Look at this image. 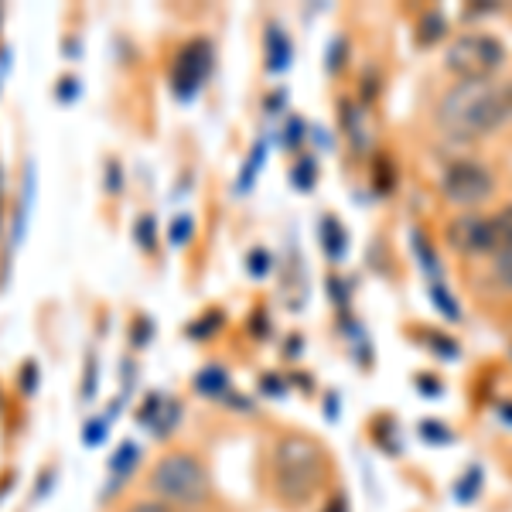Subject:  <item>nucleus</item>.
<instances>
[{
  "label": "nucleus",
  "mask_w": 512,
  "mask_h": 512,
  "mask_svg": "<svg viewBox=\"0 0 512 512\" xmlns=\"http://www.w3.org/2000/svg\"><path fill=\"white\" fill-rule=\"evenodd\" d=\"M441 192L451 205L461 209H475L495 192V178L485 164L478 161H454L441 178Z\"/></svg>",
  "instance_id": "nucleus-5"
},
{
  "label": "nucleus",
  "mask_w": 512,
  "mask_h": 512,
  "mask_svg": "<svg viewBox=\"0 0 512 512\" xmlns=\"http://www.w3.org/2000/svg\"><path fill=\"white\" fill-rule=\"evenodd\" d=\"M444 35H448V21H444V14L427 11L417 24V41L420 45H434V41H441Z\"/></svg>",
  "instance_id": "nucleus-8"
},
{
  "label": "nucleus",
  "mask_w": 512,
  "mask_h": 512,
  "mask_svg": "<svg viewBox=\"0 0 512 512\" xmlns=\"http://www.w3.org/2000/svg\"><path fill=\"white\" fill-rule=\"evenodd\" d=\"M492 219V256H512V205H502Z\"/></svg>",
  "instance_id": "nucleus-7"
},
{
  "label": "nucleus",
  "mask_w": 512,
  "mask_h": 512,
  "mask_svg": "<svg viewBox=\"0 0 512 512\" xmlns=\"http://www.w3.org/2000/svg\"><path fill=\"white\" fill-rule=\"evenodd\" d=\"M448 246L461 256H492V219L475 216V212L451 219Z\"/></svg>",
  "instance_id": "nucleus-6"
},
{
  "label": "nucleus",
  "mask_w": 512,
  "mask_h": 512,
  "mask_svg": "<svg viewBox=\"0 0 512 512\" xmlns=\"http://www.w3.org/2000/svg\"><path fill=\"white\" fill-rule=\"evenodd\" d=\"M287 59H291V45H287L284 31L270 28V69H284Z\"/></svg>",
  "instance_id": "nucleus-11"
},
{
  "label": "nucleus",
  "mask_w": 512,
  "mask_h": 512,
  "mask_svg": "<svg viewBox=\"0 0 512 512\" xmlns=\"http://www.w3.org/2000/svg\"><path fill=\"white\" fill-rule=\"evenodd\" d=\"M427 345H431L434 352H441L448 362L458 359V342H451V338H444V335H431V338H427Z\"/></svg>",
  "instance_id": "nucleus-14"
},
{
  "label": "nucleus",
  "mask_w": 512,
  "mask_h": 512,
  "mask_svg": "<svg viewBox=\"0 0 512 512\" xmlns=\"http://www.w3.org/2000/svg\"><path fill=\"white\" fill-rule=\"evenodd\" d=\"M495 284L512 291V256H499V260H495Z\"/></svg>",
  "instance_id": "nucleus-15"
},
{
  "label": "nucleus",
  "mask_w": 512,
  "mask_h": 512,
  "mask_svg": "<svg viewBox=\"0 0 512 512\" xmlns=\"http://www.w3.org/2000/svg\"><path fill=\"white\" fill-rule=\"evenodd\" d=\"M325 451L311 437L287 434L274 451V485L287 506H304L325 482Z\"/></svg>",
  "instance_id": "nucleus-2"
},
{
  "label": "nucleus",
  "mask_w": 512,
  "mask_h": 512,
  "mask_svg": "<svg viewBox=\"0 0 512 512\" xmlns=\"http://www.w3.org/2000/svg\"><path fill=\"white\" fill-rule=\"evenodd\" d=\"M420 431H424V437H431V444H451V431L444 424H434V420H427Z\"/></svg>",
  "instance_id": "nucleus-16"
},
{
  "label": "nucleus",
  "mask_w": 512,
  "mask_h": 512,
  "mask_svg": "<svg viewBox=\"0 0 512 512\" xmlns=\"http://www.w3.org/2000/svg\"><path fill=\"white\" fill-rule=\"evenodd\" d=\"M420 383H424V393H427V396H441V379L420 376Z\"/></svg>",
  "instance_id": "nucleus-19"
},
{
  "label": "nucleus",
  "mask_w": 512,
  "mask_h": 512,
  "mask_svg": "<svg viewBox=\"0 0 512 512\" xmlns=\"http://www.w3.org/2000/svg\"><path fill=\"white\" fill-rule=\"evenodd\" d=\"M127 512H175L168 506V502H137V506H130Z\"/></svg>",
  "instance_id": "nucleus-17"
},
{
  "label": "nucleus",
  "mask_w": 512,
  "mask_h": 512,
  "mask_svg": "<svg viewBox=\"0 0 512 512\" xmlns=\"http://www.w3.org/2000/svg\"><path fill=\"white\" fill-rule=\"evenodd\" d=\"M414 246H417V260L424 263V270H427V280H444L441 277V263H437V253L431 250V243H427V236L424 233H414Z\"/></svg>",
  "instance_id": "nucleus-10"
},
{
  "label": "nucleus",
  "mask_w": 512,
  "mask_h": 512,
  "mask_svg": "<svg viewBox=\"0 0 512 512\" xmlns=\"http://www.w3.org/2000/svg\"><path fill=\"white\" fill-rule=\"evenodd\" d=\"M502 420H506V424H512V403H506V407H502Z\"/></svg>",
  "instance_id": "nucleus-21"
},
{
  "label": "nucleus",
  "mask_w": 512,
  "mask_h": 512,
  "mask_svg": "<svg viewBox=\"0 0 512 512\" xmlns=\"http://www.w3.org/2000/svg\"><path fill=\"white\" fill-rule=\"evenodd\" d=\"M499 11V4H489V0H475V7H468V18H475V14H495Z\"/></svg>",
  "instance_id": "nucleus-18"
},
{
  "label": "nucleus",
  "mask_w": 512,
  "mask_h": 512,
  "mask_svg": "<svg viewBox=\"0 0 512 512\" xmlns=\"http://www.w3.org/2000/svg\"><path fill=\"white\" fill-rule=\"evenodd\" d=\"M431 297H434V308L441 311L448 321H461V308H458V301H454V294L448 291V284L444 280H434L431 284Z\"/></svg>",
  "instance_id": "nucleus-9"
},
{
  "label": "nucleus",
  "mask_w": 512,
  "mask_h": 512,
  "mask_svg": "<svg viewBox=\"0 0 512 512\" xmlns=\"http://www.w3.org/2000/svg\"><path fill=\"white\" fill-rule=\"evenodd\" d=\"M478 489H482V468L472 465L468 468V475L458 482V502H472L478 495Z\"/></svg>",
  "instance_id": "nucleus-13"
},
{
  "label": "nucleus",
  "mask_w": 512,
  "mask_h": 512,
  "mask_svg": "<svg viewBox=\"0 0 512 512\" xmlns=\"http://www.w3.org/2000/svg\"><path fill=\"white\" fill-rule=\"evenodd\" d=\"M325 512H349V506H345V499H342V495H335V499H332V506H328Z\"/></svg>",
  "instance_id": "nucleus-20"
},
{
  "label": "nucleus",
  "mask_w": 512,
  "mask_h": 512,
  "mask_svg": "<svg viewBox=\"0 0 512 512\" xmlns=\"http://www.w3.org/2000/svg\"><path fill=\"white\" fill-rule=\"evenodd\" d=\"M325 253H332L335 260L345 253V233L338 226V219H325Z\"/></svg>",
  "instance_id": "nucleus-12"
},
{
  "label": "nucleus",
  "mask_w": 512,
  "mask_h": 512,
  "mask_svg": "<svg viewBox=\"0 0 512 512\" xmlns=\"http://www.w3.org/2000/svg\"><path fill=\"white\" fill-rule=\"evenodd\" d=\"M444 65L461 82H492L495 72L506 65V45L485 31H468L458 35L444 52Z\"/></svg>",
  "instance_id": "nucleus-4"
},
{
  "label": "nucleus",
  "mask_w": 512,
  "mask_h": 512,
  "mask_svg": "<svg viewBox=\"0 0 512 512\" xmlns=\"http://www.w3.org/2000/svg\"><path fill=\"white\" fill-rule=\"evenodd\" d=\"M512 120V82H458L437 103V123L458 144L495 134Z\"/></svg>",
  "instance_id": "nucleus-1"
},
{
  "label": "nucleus",
  "mask_w": 512,
  "mask_h": 512,
  "mask_svg": "<svg viewBox=\"0 0 512 512\" xmlns=\"http://www.w3.org/2000/svg\"><path fill=\"white\" fill-rule=\"evenodd\" d=\"M151 492L161 495V502H168V506H202L212 492V482L209 472L202 468V461L185 451H175L164 454L154 465Z\"/></svg>",
  "instance_id": "nucleus-3"
}]
</instances>
